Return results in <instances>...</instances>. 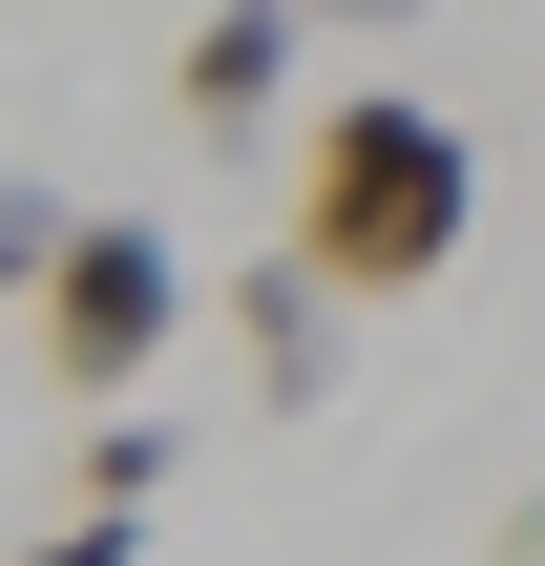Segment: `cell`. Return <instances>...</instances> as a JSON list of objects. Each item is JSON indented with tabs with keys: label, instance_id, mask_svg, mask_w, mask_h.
<instances>
[{
	"label": "cell",
	"instance_id": "6da1fadb",
	"mask_svg": "<svg viewBox=\"0 0 545 566\" xmlns=\"http://www.w3.org/2000/svg\"><path fill=\"white\" fill-rule=\"evenodd\" d=\"M483 231V147L420 105V84H357V105H315L294 126V273L357 315V294H441V252Z\"/></svg>",
	"mask_w": 545,
	"mask_h": 566
},
{
	"label": "cell",
	"instance_id": "7a4b0ae2",
	"mask_svg": "<svg viewBox=\"0 0 545 566\" xmlns=\"http://www.w3.org/2000/svg\"><path fill=\"white\" fill-rule=\"evenodd\" d=\"M168 315H189V252H168L147 210H84V231H63V273H42V378L105 420V399L168 357Z\"/></svg>",
	"mask_w": 545,
	"mask_h": 566
},
{
	"label": "cell",
	"instance_id": "3957f363",
	"mask_svg": "<svg viewBox=\"0 0 545 566\" xmlns=\"http://www.w3.org/2000/svg\"><path fill=\"white\" fill-rule=\"evenodd\" d=\"M168 105H189L210 147H252V126L294 105V21H273V0H231V21H189V42H168Z\"/></svg>",
	"mask_w": 545,
	"mask_h": 566
},
{
	"label": "cell",
	"instance_id": "277c9868",
	"mask_svg": "<svg viewBox=\"0 0 545 566\" xmlns=\"http://www.w3.org/2000/svg\"><path fill=\"white\" fill-rule=\"evenodd\" d=\"M231 357H252V399H273V420H315V399H336V294L273 252V273L231 294Z\"/></svg>",
	"mask_w": 545,
	"mask_h": 566
},
{
	"label": "cell",
	"instance_id": "5b68a950",
	"mask_svg": "<svg viewBox=\"0 0 545 566\" xmlns=\"http://www.w3.org/2000/svg\"><path fill=\"white\" fill-rule=\"evenodd\" d=\"M168 462H189L168 420H105V462H84V504H105V525H147V504H168Z\"/></svg>",
	"mask_w": 545,
	"mask_h": 566
},
{
	"label": "cell",
	"instance_id": "8992f818",
	"mask_svg": "<svg viewBox=\"0 0 545 566\" xmlns=\"http://www.w3.org/2000/svg\"><path fill=\"white\" fill-rule=\"evenodd\" d=\"M63 231H84V210H63L42 168H0V294H42V273H63Z\"/></svg>",
	"mask_w": 545,
	"mask_h": 566
},
{
	"label": "cell",
	"instance_id": "52a82bcc",
	"mask_svg": "<svg viewBox=\"0 0 545 566\" xmlns=\"http://www.w3.org/2000/svg\"><path fill=\"white\" fill-rule=\"evenodd\" d=\"M126 546H147V525H105V504H84V525H42L21 566H126Z\"/></svg>",
	"mask_w": 545,
	"mask_h": 566
}]
</instances>
